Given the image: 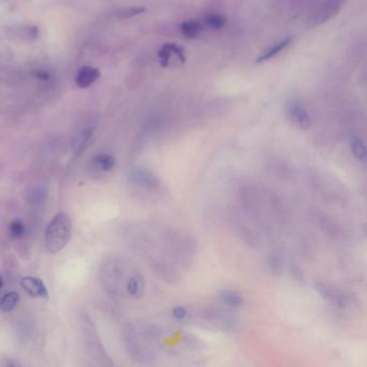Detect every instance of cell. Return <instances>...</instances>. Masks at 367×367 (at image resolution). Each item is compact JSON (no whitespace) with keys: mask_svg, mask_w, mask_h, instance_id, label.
<instances>
[{"mask_svg":"<svg viewBox=\"0 0 367 367\" xmlns=\"http://www.w3.org/2000/svg\"><path fill=\"white\" fill-rule=\"evenodd\" d=\"M79 323L86 351L92 360L100 366L113 365V361L106 351L92 318L86 312H81L79 314Z\"/></svg>","mask_w":367,"mask_h":367,"instance_id":"7a4b0ae2","label":"cell"},{"mask_svg":"<svg viewBox=\"0 0 367 367\" xmlns=\"http://www.w3.org/2000/svg\"><path fill=\"white\" fill-rule=\"evenodd\" d=\"M289 114L291 119L296 124H298L301 129L307 130L311 127L310 117H309L307 110L303 107V104L298 102H291L289 104Z\"/></svg>","mask_w":367,"mask_h":367,"instance_id":"9c48e42d","label":"cell"},{"mask_svg":"<svg viewBox=\"0 0 367 367\" xmlns=\"http://www.w3.org/2000/svg\"><path fill=\"white\" fill-rule=\"evenodd\" d=\"M35 76H36L38 81H41V82H44V83H47V82H50V81H51L50 73H48L45 70H42V69L37 70L36 73H35Z\"/></svg>","mask_w":367,"mask_h":367,"instance_id":"7402d4cb","label":"cell"},{"mask_svg":"<svg viewBox=\"0 0 367 367\" xmlns=\"http://www.w3.org/2000/svg\"><path fill=\"white\" fill-rule=\"evenodd\" d=\"M94 165L98 170L109 173L116 166V158L107 153L98 154L94 158Z\"/></svg>","mask_w":367,"mask_h":367,"instance_id":"4fadbf2b","label":"cell"},{"mask_svg":"<svg viewBox=\"0 0 367 367\" xmlns=\"http://www.w3.org/2000/svg\"><path fill=\"white\" fill-rule=\"evenodd\" d=\"M21 287L23 290H25L31 297H40V298H47L48 293L45 284L41 279L37 278V277H24L21 280Z\"/></svg>","mask_w":367,"mask_h":367,"instance_id":"5b68a950","label":"cell"},{"mask_svg":"<svg viewBox=\"0 0 367 367\" xmlns=\"http://www.w3.org/2000/svg\"><path fill=\"white\" fill-rule=\"evenodd\" d=\"M220 298H221L226 305L234 307V308L240 307L243 304L242 297L239 294H237L236 292H233L230 290H224L220 293Z\"/></svg>","mask_w":367,"mask_h":367,"instance_id":"2e32d148","label":"cell"},{"mask_svg":"<svg viewBox=\"0 0 367 367\" xmlns=\"http://www.w3.org/2000/svg\"><path fill=\"white\" fill-rule=\"evenodd\" d=\"M366 234H367V230H366Z\"/></svg>","mask_w":367,"mask_h":367,"instance_id":"d4e9b609","label":"cell"},{"mask_svg":"<svg viewBox=\"0 0 367 367\" xmlns=\"http://www.w3.org/2000/svg\"><path fill=\"white\" fill-rule=\"evenodd\" d=\"M347 0H329L322 7V9L317 14L313 20V26H319L333 19L334 16L337 15L340 10L346 5Z\"/></svg>","mask_w":367,"mask_h":367,"instance_id":"277c9868","label":"cell"},{"mask_svg":"<svg viewBox=\"0 0 367 367\" xmlns=\"http://www.w3.org/2000/svg\"><path fill=\"white\" fill-rule=\"evenodd\" d=\"M99 78L100 71L98 69L91 66H84L80 68L77 73L76 84L81 88H86L94 84Z\"/></svg>","mask_w":367,"mask_h":367,"instance_id":"30bf717a","label":"cell"},{"mask_svg":"<svg viewBox=\"0 0 367 367\" xmlns=\"http://www.w3.org/2000/svg\"><path fill=\"white\" fill-rule=\"evenodd\" d=\"M130 180L136 185L145 187V189H156L159 186L158 178L150 171L141 168L134 169L130 173Z\"/></svg>","mask_w":367,"mask_h":367,"instance_id":"52a82bcc","label":"cell"},{"mask_svg":"<svg viewBox=\"0 0 367 367\" xmlns=\"http://www.w3.org/2000/svg\"><path fill=\"white\" fill-rule=\"evenodd\" d=\"M180 29L182 31V34L186 37V38H195L197 37L201 30H202V26L201 24L195 20H189L185 21L181 24Z\"/></svg>","mask_w":367,"mask_h":367,"instance_id":"9a60e30c","label":"cell"},{"mask_svg":"<svg viewBox=\"0 0 367 367\" xmlns=\"http://www.w3.org/2000/svg\"><path fill=\"white\" fill-rule=\"evenodd\" d=\"M175 55L177 56L179 61L184 63L186 61L185 57V51L184 48L180 45H178L176 43H166L162 46V48L159 52V59H160V63L163 67H167L169 61L171 59V56Z\"/></svg>","mask_w":367,"mask_h":367,"instance_id":"ba28073f","label":"cell"},{"mask_svg":"<svg viewBox=\"0 0 367 367\" xmlns=\"http://www.w3.org/2000/svg\"><path fill=\"white\" fill-rule=\"evenodd\" d=\"M20 303V294L18 292H8L0 300V309L4 312H11Z\"/></svg>","mask_w":367,"mask_h":367,"instance_id":"5bb4252c","label":"cell"},{"mask_svg":"<svg viewBox=\"0 0 367 367\" xmlns=\"http://www.w3.org/2000/svg\"><path fill=\"white\" fill-rule=\"evenodd\" d=\"M95 130V125L93 123H88L84 125L82 128H80L78 132L75 134L72 138V150L76 155H79L80 153L85 149L89 139H91Z\"/></svg>","mask_w":367,"mask_h":367,"instance_id":"8992f818","label":"cell"},{"mask_svg":"<svg viewBox=\"0 0 367 367\" xmlns=\"http://www.w3.org/2000/svg\"><path fill=\"white\" fill-rule=\"evenodd\" d=\"M45 199H46V191L44 187L43 189L42 187H36L30 194V202L35 207L41 206L42 203L45 202Z\"/></svg>","mask_w":367,"mask_h":367,"instance_id":"44dd1931","label":"cell"},{"mask_svg":"<svg viewBox=\"0 0 367 367\" xmlns=\"http://www.w3.org/2000/svg\"><path fill=\"white\" fill-rule=\"evenodd\" d=\"M292 41H293V38L288 37V38L281 40V41L277 42L276 44L269 47L268 50H266L264 53L260 54L256 59V63H263V62L272 60L273 57H275L276 55H278L280 52H282L285 47H288L292 43Z\"/></svg>","mask_w":367,"mask_h":367,"instance_id":"7c38bea8","label":"cell"},{"mask_svg":"<svg viewBox=\"0 0 367 367\" xmlns=\"http://www.w3.org/2000/svg\"><path fill=\"white\" fill-rule=\"evenodd\" d=\"M146 9L143 7H128L118 10L116 12V16L118 19H132L144 13Z\"/></svg>","mask_w":367,"mask_h":367,"instance_id":"ac0fdd59","label":"cell"},{"mask_svg":"<svg viewBox=\"0 0 367 367\" xmlns=\"http://www.w3.org/2000/svg\"><path fill=\"white\" fill-rule=\"evenodd\" d=\"M71 235L72 224L69 216L59 212L48 222L45 230L44 242L48 253L54 254L62 251L70 241Z\"/></svg>","mask_w":367,"mask_h":367,"instance_id":"3957f363","label":"cell"},{"mask_svg":"<svg viewBox=\"0 0 367 367\" xmlns=\"http://www.w3.org/2000/svg\"><path fill=\"white\" fill-rule=\"evenodd\" d=\"M136 273L124 259L110 258L101 265L100 277L104 289L111 295L120 296L126 293L127 283Z\"/></svg>","mask_w":367,"mask_h":367,"instance_id":"6da1fadb","label":"cell"},{"mask_svg":"<svg viewBox=\"0 0 367 367\" xmlns=\"http://www.w3.org/2000/svg\"><path fill=\"white\" fill-rule=\"evenodd\" d=\"M9 233L10 236L14 239L22 238L26 233V227L21 220H14L9 225Z\"/></svg>","mask_w":367,"mask_h":367,"instance_id":"ffe728a7","label":"cell"},{"mask_svg":"<svg viewBox=\"0 0 367 367\" xmlns=\"http://www.w3.org/2000/svg\"><path fill=\"white\" fill-rule=\"evenodd\" d=\"M173 316H174V318H176V319H178V320H182L187 316V310L184 307H180V306L176 307V308H174V310H173Z\"/></svg>","mask_w":367,"mask_h":367,"instance_id":"cb8c5ba5","label":"cell"},{"mask_svg":"<svg viewBox=\"0 0 367 367\" xmlns=\"http://www.w3.org/2000/svg\"><path fill=\"white\" fill-rule=\"evenodd\" d=\"M24 35H26L27 38L36 39L39 36V29L37 26H26L24 29Z\"/></svg>","mask_w":367,"mask_h":367,"instance_id":"603a6c76","label":"cell"},{"mask_svg":"<svg viewBox=\"0 0 367 367\" xmlns=\"http://www.w3.org/2000/svg\"><path fill=\"white\" fill-rule=\"evenodd\" d=\"M205 22L207 26H209L212 29H221L225 26L226 24V18L222 14L219 13H211L208 14L205 18Z\"/></svg>","mask_w":367,"mask_h":367,"instance_id":"d6986e66","label":"cell"},{"mask_svg":"<svg viewBox=\"0 0 367 367\" xmlns=\"http://www.w3.org/2000/svg\"><path fill=\"white\" fill-rule=\"evenodd\" d=\"M144 289H145V283L143 277L139 272H137L132 278L129 279L127 283L126 294L130 297L140 298L143 295Z\"/></svg>","mask_w":367,"mask_h":367,"instance_id":"8fae6325","label":"cell"},{"mask_svg":"<svg viewBox=\"0 0 367 367\" xmlns=\"http://www.w3.org/2000/svg\"><path fill=\"white\" fill-rule=\"evenodd\" d=\"M351 150L355 159L358 161H365L367 159V148L361 138L353 137L351 140Z\"/></svg>","mask_w":367,"mask_h":367,"instance_id":"e0dca14e","label":"cell"}]
</instances>
